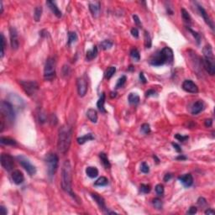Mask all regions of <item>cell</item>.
I'll use <instances>...</instances> for the list:
<instances>
[{
  "instance_id": "6da1fadb",
  "label": "cell",
  "mask_w": 215,
  "mask_h": 215,
  "mask_svg": "<svg viewBox=\"0 0 215 215\" xmlns=\"http://www.w3.org/2000/svg\"><path fill=\"white\" fill-rule=\"evenodd\" d=\"M72 128L69 124L62 125L58 132L57 148L61 154H66L69 150L71 143Z\"/></svg>"
},
{
  "instance_id": "7a4b0ae2",
  "label": "cell",
  "mask_w": 215,
  "mask_h": 215,
  "mask_svg": "<svg viewBox=\"0 0 215 215\" xmlns=\"http://www.w3.org/2000/svg\"><path fill=\"white\" fill-rule=\"evenodd\" d=\"M173 60H174L173 52L170 47L166 46L164 47L162 50L156 52L150 57V64L154 67H161L166 63L172 64Z\"/></svg>"
},
{
  "instance_id": "3957f363",
  "label": "cell",
  "mask_w": 215,
  "mask_h": 215,
  "mask_svg": "<svg viewBox=\"0 0 215 215\" xmlns=\"http://www.w3.org/2000/svg\"><path fill=\"white\" fill-rule=\"evenodd\" d=\"M71 166L69 161H66L61 170V188L67 193L70 194L72 198H76L75 193H73L71 188Z\"/></svg>"
},
{
  "instance_id": "277c9868",
  "label": "cell",
  "mask_w": 215,
  "mask_h": 215,
  "mask_svg": "<svg viewBox=\"0 0 215 215\" xmlns=\"http://www.w3.org/2000/svg\"><path fill=\"white\" fill-rule=\"evenodd\" d=\"M203 52L204 56V59L203 60V67L209 75L214 76L215 74V60L212 46L210 45H207L203 48Z\"/></svg>"
},
{
  "instance_id": "5b68a950",
  "label": "cell",
  "mask_w": 215,
  "mask_h": 215,
  "mask_svg": "<svg viewBox=\"0 0 215 215\" xmlns=\"http://www.w3.org/2000/svg\"><path fill=\"white\" fill-rule=\"evenodd\" d=\"M45 163L47 166V172L50 178H52L57 171L59 158L55 153H49L45 156Z\"/></svg>"
},
{
  "instance_id": "8992f818",
  "label": "cell",
  "mask_w": 215,
  "mask_h": 215,
  "mask_svg": "<svg viewBox=\"0 0 215 215\" xmlns=\"http://www.w3.org/2000/svg\"><path fill=\"white\" fill-rule=\"evenodd\" d=\"M56 77V61L54 58H48L44 68V78L46 81H52Z\"/></svg>"
},
{
  "instance_id": "52a82bcc",
  "label": "cell",
  "mask_w": 215,
  "mask_h": 215,
  "mask_svg": "<svg viewBox=\"0 0 215 215\" xmlns=\"http://www.w3.org/2000/svg\"><path fill=\"white\" fill-rule=\"evenodd\" d=\"M1 113L3 116L5 117L7 120L10 123H13L15 120V111L14 106L8 101H2L1 102Z\"/></svg>"
},
{
  "instance_id": "ba28073f",
  "label": "cell",
  "mask_w": 215,
  "mask_h": 215,
  "mask_svg": "<svg viewBox=\"0 0 215 215\" xmlns=\"http://www.w3.org/2000/svg\"><path fill=\"white\" fill-rule=\"evenodd\" d=\"M17 160L19 163L22 166V167L28 172V174L30 176H34L36 173V168L34 165L30 161V160L28 158H26L24 155H18Z\"/></svg>"
},
{
  "instance_id": "9c48e42d",
  "label": "cell",
  "mask_w": 215,
  "mask_h": 215,
  "mask_svg": "<svg viewBox=\"0 0 215 215\" xmlns=\"http://www.w3.org/2000/svg\"><path fill=\"white\" fill-rule=\"evenodd\" d=\"M19 84L22 86L25 92L29 96L34 95L39 89L38 83L34 81H20Z\"/></svg>"
},
{
  "instance_id": "30bf717a",
  "label": "cell",
  "mask_w": 215,
  "mask_h": 215,
  "mask_svg": "<svg viewBox=\"0 0 215 215\" xmlns=\"http://www.w3.org/2000/svg\"><path fill=\"white\" fill-rule=\"evenodd\" d=\"M1 165L4 168L5 171H7V172L12 171L14 166V158L9 154L3 153L1 155Z\"/></svg>"
},
{
  "instance_id": "8fae6325",
  "label": "cell",
  "mask_w": 215,
  "mask_h": 215,
  "mask_svg": "<svg viewBox=\"0 0 215 215\" xmlns=\"http://www.w3.org/2000/svg\"><path fill=\"white\" fill-rule=\"evenodd\" d=\"M9 35H10V45L13 50H18L19 46V35L15 28L10 27L9 29Z\"/></svg>"
},
{
  "instance_id": "7c38bea8",
  "label": "cell",
  "mask_w": 215,
  "mask_h": 215,
  "mask_svg": "<svg viewBox=\"0 0 215 215\" xmlns=\"http://www.w3.org/2000/svg\"><path fill=\"white\" fill-rule=\"evenodd\" d=\"M182 88L186 92L190 93H198V87L195 82H193L192 80H185L182 83Z\"/></svg>"
},
{
  "instance_id": "4fadbf2b",
  "label": "cell",
  "mask_w": 215,
  "mask_h": 215,
  "mask_svg": "<svg viewBox=\"0 0 215 215\" xmlns=\"http://www.w3.org/2000/svg\"><path fill=\"white\" fill-rule=\"evenodd\" d=\"M78 86V92L80 97H84L87 91V81L83 78H80L78 79L77 82Z\"/></svg>"
},
{
  "instance_id": "5bb4252c",
  "label": "cell",
  "mask_w": 215,
  "mask_h": 215,
  "mask_svg": "<svg viewBox=\"0 0 215 215\" xmlns=\"http://www.w3.org/2000/svg\"><path fill=\"white\" fill-rule=\"evenodd\" d=\"M198 12H199V13H200V14H201V16L203 18L204 21L206 22L207 25L209 26V27H210V28L214 30V22H213V20L209 18L208 14H207L206 10L203 9L201 5H199V4H198Z\"/></svg>"
},
{
  "instance_id": "9a60e30c",
  "label": "cell",
  "mask_w": 215,
  "mask_h": 215,
  "mask_svg": "<svg viewBox=\"0 0 215 215\" xmlns=\"http://www.w3.org/2000/svg\"><path fill=\"white\" fill-rule=\"evenodd\" d=\"M100 2L96 1V2H90L88 4L89 7V10L91 12V14H93V17H98L100 12Z\"/></svg>"
},
{
  "instance_id": "2e32d148",
  "label": "cell",
  "mask_w": 215,
  "mask_h": 215,
  "mask_svg": "<svg viewBox=\"0 0 215 215\" xmlns=\"http://www.w3.org/2000/svg\"><path fill=\"white\" fill-rule=\"evenodd\" d=\"M178 179L186 188H189L193 184V177H192V174H190V173L179 177Z\"/></svg>"
},
{
  "instance_id": "e0dca14e",
  "label": "cell",
  "mask_w": 215,
  "mask_h": 215,
  "mask_svg": "<svg viewBox=\"0 0 215 215\" xmlns=\"http://www.w3.org/2000/svg\"><path fill=\"white\" fill-rule=\"evenodd\" d=\"M12 180L16 184V185H20L21 183H23V181L25 180V177L23 175V173L19 171V170H16V171H14L12 172Z\"/></svg>"
},
{
  "instance_id": "ac0fdd59",
  "label": "cell",
  "mask_w": 215,
  "mask_h": 215,
  "mask_svg": "<svg viewBox=\"0 0 215 215\" xmlns=\"http://www.w3.org/2000/svg\"><path fill=\"white\" fill-rule=\"evenodd\" d=\"M46 4L48 5L49 9L52 10V13H53L56 17L60 18L62 16L61 11H60V9H59V8L57 7V5L56 4L55 2H53V1H47V2H46Z\"/></svg>"
},
{
  "instance_id": "d6986e66",
  "label": "cell",
  "mask_w": 215,
  "mask_h": 215,
  "mask_svg": "<svg viewBox=\"0 0 215 215\" xmlns=\"http://www.w3.org/2000/svg\"><path fill=\"white\" fill-rule=\"evenodd\" d=\"M203 108H204L203 102V101H198V102L193 103V105L192 107V109H191V113L193 115H197L199 113L203 111Z\"/></svg>"
},
{
  "instance_id": "ffe728a7",
  "label": "cell",
  "mask_w": 215,
  "mask_h": 215,
  "mask_svg": "<svg viewBox=\"0 0 215 215\" xmlns=\"http://www.w3.org/2000/svg\"><path fill=\"white\" fill-rule=\"evenodd\" d=\"M91 196H92V198L94 199V201L97 203V204L98 205V207H99L102 210H105V209H106L105 201H104L103 198H102L101 196H99V195L97 194V193H91Z\"/></svg>"
},
{
  "instance_id": "44dd1931",
  "label": "cell",
  "mask_w": 215,
  "mask_h": 215,
  "mask_svg": "<svg viewBox=\"0 0 215 215\" xmlns=\"http://www.w3.org/2000/svg\"><path fill=\"white\" fill-rule=\"evenodd\" d=\"M105 98H106V95H105L104 93H103L102 95H101V97L99 98V99H98V103H97V107H98V110H99L101 113H107L106 109H105V108H104Z\"/></svg>"
},
{
  "instance_id": "7402d4cb",
  "label": "cell",
  "mask_w": 215,
  "mask_h": 215,
  "mask_svg": "<svg viewBox=\"0 0 215 215\" xmlns=\"http://www.w3.org/2000/svg\"><path fill=\"white\" fill-rule=\"evenodd\" d=\"M86 174L90 178H95L98 175V170L94 166H88L86 169Z\"/></svg>"
},
{
  "instance_id": "603a6c76",
  "label": "cell",
  "mask_w": 215,
  "mask_h": 215,
  "mask_svg": "<svg viewBox=\"0 0 215 215\" xmlns=\"http://www.w3.org/2000/svg\"><path fill=\"white\" fill-rule=\"evenodd\" d=\"M87 116L89 119V120L93 123H97L98 121V113L93 109H90L87 112Z\"/></svg>"
},
{
  "instance_id": "cb8c5ba5",
  "label": "cell",
  "mask_w": 215,
  "mask_h": 215,
  "mask_svg": "<svg viewBox=\"0 0 215 215\" xmlns=\"http://www.w3.org/2000/svg\"><path fill=\"white\" fill-rule=\"evenodd\" d=\"M97 55H98V48H97V46H93L92 50L87 52L86 55L87 60H93L94 58H96Z\"/></svg>"
},
{
  "instance_id": "d4e9b609",
  "label": "cell",
  "mask_w": 215,
  "mask_h": 215,
  "mask_svg": "<svg viewBox=\"0 0 215 215\" xmlns=\"http://www.w3.org/2000/svg\"><path fill=\"white\" fill-rule=\"evenodd\" d=\"M0 142L2 145H6V146H16L17 145V142L14 139H11L9 137H1L0 139Z\"/></svg>"
},
{
  "instance_id": "484cf974",
  "label": "cell",
  "mask_w": 215,
  "mask_h": 215,
  "mask_svg": "<svg viewBox=\"0 0 215 215\" xmlns=\"http://www.w3.org/2000/svg\"><path fill=\"white\" fill-rule=\"evenodd\" d=\"M94 139V136L92 135V134H87L85 135L82 136V137H79L78 139V143L79 145H83L85 144L87 141H89V140H93Z\"/></svg>"
},
{
  "instance_id": "4316f807",
  "label": "cell",
  "mask_w": 215,
  "mask_h": 215,
  "mask_svg": "<svg viewBox=\"0 0 215 215\" xmlns=\"http://www.w3.org/2000/svg\"><path fill=\"white\" fill-rule=\"evenodd\" d=\"M99 158H100V160H101V161H102V163H103V166H104L106 169H109L110 166H111V165H110V162H109V159H108L107 155H106L105 153L102 152V153L99 154Z\"/></svg>"
},
{
  "instance_id": "83f0119b",
  "label": "cell",
  "mask_w": 215,
  "mask_h": 215,
  "mask_svg": "<svg viewBox=\"0 0 215 215\" xmlns=\"http://www.w3.org/2000/svg\"><path fill=\"white\" fill-rule=\"evenodd\" d=\"M129 103L132 105H136L139 103V97L136 93H130L128 97Z\"/></svg>"
},
{
  "instance_id": "f1b7e54d",
  "label": "cell",
  "mask_w": 215,
  "mask_h": 215,
  "mask_svg": "<svg viewBox=\"0 0 215 215\" xmlns=\"http://www.w3.org/2000/svg\"><path fill=\"white\" fill-rule=\"evenodd\" d=\"M41 14H42V7L41 6H37L35 9H34V20L36 22L40 21L41 18Z\"/></svg>"
},
{
  "instance_id": "f546056e",
  "label": "cell",
  "mask_w": 215,
  "mask_h": 215,
  "mask_svg": "<svg viewBox=\"0 0 215 215\" xmlns=\"http://www.w3.org/2000/svg\"><path fill=\"white\" fill-rule=\"evenodd\" d=\"M108 183H109L108 178L105 177H99L97 181H95L94 185L95 186H98V187H103V186L108 185Z\"/></svg>"
},
{
  "instance_id": "4dcf8cb0",
  "label": "cell",
  "mask_w": 215,
  "mask_h": 215,
  "mask_svg": "<svg viewBox=\"0 0 215 215\" xmlns=\"http://www.w3.org/2000/svg\"><path fill=\"white\" fill-rule=\"evenodd\" d=\"M113 42L111 41H109V40H105V41H102L101 43H100V47L104 50V51H107V50H109V49H111L113 46Z\"/></svg>"
},
{
  "instance_id": "1f68e13d",
  "label": "cell",
  "mask_w": 215,
  "mask_h": 215,
  "mask_svg": "<svg viewBox=\"0 0 215 215\" xmlns=\"http://www.w3.org/2000/svg\"><path fill=\"white\" fill-rule=\"evenodd\" d=\"M181 16H182V19L183 20L187 23V24H191L192 22V19H191V16L188 14V12L185 9H181Z\"/></svg>"
},
{
  "instance_id": "d6a6232c",
  "label": "cell",
  "mask_w": 215,
  "mask_h": 215,
  "mask_svg": "<svg viewBox=\"0 0 215 215\" xmlns=\"http://www.w3.org/2000/svg\"><path fill=\"white\" fill-rule=\"evenodd\" d=\"M115 72H116V67H109L108 68V70L106 71L105 78H107V79H110L114 75Z\"/></svg>"
},
{
  "instance_id": "836d02e7",
  "label": "cell",
  "mask_w": 215,
  "mask_h": 215,
  "mask_svg": "<svg viewBox=\"0 0 215 215\" xmlns=\"http://www.w3.org/2000/svg\"><path fill=\"white\" fill-rule=\"evenodd\" d=\"M130 56L136 61H139L140 59V55H139V52L138 51L136 48H133L131 51H130Z\"/></svg>"
},
{
  "instance_id": "e575fe53",
  "label": "cell",
  "mask_w": 215,
  "mask_h": 215,
  "mask_svg": "<svg viewBox=\"0 0 215 215\" xmlns=\"http://www.w3.org/2000/svg\"><path fill=\"white\" fill-rule=\"evenodd\" d=\"M78 41V35L75 32H69L68 33V45H71L72 43Z\"/></svg>"
},
{
  "instance_id": "d590c367",
  "label": "cell",
  "mask_w": 215,
  "mask_h": 215,
  "mask_svg": "<svg viewBox=\"0 0 215 215\" xmlns=\"http://www.w3.org/2000/svg\"><path fill=\"white\" fill-rule=\"evenodd\" d=\"M152 204L153 206L155 207L156 209L158 210H161L162 209V207H163V204H162V201L160 199V198H154L152 200Z\"/></svg>"
},
{
  "instance_id": "8d00e7d4",
  "label": "cell",
  "mask_w": 215,
  "mask_h": 215,
  "mask_svg": "<svg viewBox=\"0 0 215 215\" xmlns=\"http://www.w3.org/2000/svg\"><path fill=\"white\" fill-rule=\"evenodd\" d=\"M151 45H152V41H151L150 35L147 31H145V45L146 48H150Z\"/></svg>"
},
{
  "instance_id": "74e56055",
  "label": "cell",
  "mask_w": 215,
  "mask_h": 215,
  "mask_svg": "<svg viewBox=\"0 0 215 215\" xmlns=\"http://www.w3.org/2000/svg\"><path fill=\"white\" fill-rule=\"evenodd\" d=\"M126 80H127V78H126L125 76H122V77L118 80V82H117V83H116V86H115V88H116V89H119V88L122 87L125 84Z\"/></svg>"
},
{
  "instance_id": "f35d334b",
  "label": "cell",
  "mask_w": 215,
  "mask_h": 215,
  "mask_svg": "<svg viewBox=\"0 0 215 215\" xmlns=\"http://www.w3.org/2000/svg\"><path fill=\"white\" fill-rule=\"evenodd\" d=\"M140 128H141L140 129L142 133H144L145 135H149L150 133V124H143Z\"/></svg>"
},
{
  "instance_id": "ab89813d",
  "label": "cell",
  "mask_w": 215,
  "mask_h": 215,
  "mask_svg": "<svg viewBox=\"0 0 215 215\" xmlns=\"http://www.w3.org/2000/svg\"><path fill=\"white\" fill-rule=\"evenodd\" d=\"M139 191L142 192V193H149L150 191V187L147 184H141L140 185V188H139Z\"/></svg>"
},
{
  "instance_id": "60d3db41",
  "label": "cell",
  "mask_w": 215,
  "mask_h": 215,
  "mask_svg": "<svg viewBox=\"0 0 215 215\" xmlns=\"http://www.w3.org/2000/svg\"><path fill=\"white\" fill-rule=\"evenodd\" d=\"M4 48H5V40L3 34H1V58L3 57L4 55Z\"/></svg>"
},
{
  "instance_id": "b9f144b4",
  "label": "cell",
  "mask_w": 215,
  "mask_h": 215,
  "mask_svg": "<svg viewBox=\"0 0 215 215\" xmlns=\"http://www.w3.org/2000/svg\"><path fill=\"white\" fill-rule=\"evenodd\" d=\"M155 192L157 193V195L161 196L164 194V186L161 184H158L155 186Z\"/></svg>"
},
{
  "instance_id": "7bdbcfd3",
  "label": "cell",
  "mask_w": 215,
  "mask_h": 215,
  "mask_svg": "<svg viewBox=\"0 0 215 215\" xmlns=\"http://www.w3.org/2000/svg\"><path fill=\"white\" fill-rule=\"evenodd\" d=\"M188 30L192 34V35L195 37V40L197 41V43L198 44L200 43V40H201V38H200V34H198V33H197V32H195L194 30H192L191 28H188Z\"/></svg>"
},
{
  "instance_id": "ee69618b",
  "label": "cell",
  "mask_w": 215,
  "mask_h": 215,
  "mask_svg": "<svg viewBox=\"0 0 215 215\" xmlns=\"http://www.w3.org/2000/svg\"><path fill=\"white\" fill-rule=\"evenodd\" d=\"M140 171H141V172H143V173H148V172H150V167H149V166L146 162H143V163L141 164V166H140Z\"/></svg>"
},
{
  "instance_id": "f6af8a7d",
  "label": "cell",
  "mask_w": 215,
  "mask_h": 215,
  "mask_svg": "<svg viewBox=\"0 0 215 215\" xmlns=\"http://www.w3.org/2000/svg\"><path fill=\"white\" fill-rule=\"evenodd\" d=\"M175 138H176L177 139H178L180 142H184V141H186L189 137H188V136H182L180 134H177V135H175Z\"/></svg>"
},
{
  "instance_id": "bcb514c9",
  "label": "cell",
  "mask_w": 215,
  "mask_h": 215,
  "mask_svg": "<svg viewBox=\"0 0 215 215\" xmlns=\"http://www.w3.org/2000/svg\"><path fill=\"white\" fill-rule=\"evenodd\" d=\"M198 205H200V206H204V205H206L207 204V202H206V199L204 198H199L198 200Z\"/></svg>"
},
{
  "instance_id": "7dc6e473",
  "label": "cell",
  "mask_w": 215,
  "mask_h": 215,
  "mask_svg": "<svg viewBox=\"0 0 215 215\" xmlns=\"http://www.w3.org/2000/svg\"><path fill=\"white\" fill-rule=\"evenodd\" d=\"M197 211H198V209H197V207H191L189 208V210L188 211V214H195L196 213H197Z\"/></svg>"
},
{
  "instance_id": "c3c4849f",
  "label": "cell",
  "mask_w": 215,
  "mask_h": 215,
  "mask_svg": "<svg viewBox=\"0 0 215 215\" xmlns=\"http://www.w3.org/2000/svg\"><path fill=\"white\" fill-rule=\"evenodd\" d=\"M156 94V92H155V90H153V89H150V90H148L146 93V97H151V96H155Z\"/></svg>"
},
{
  "instance_id": "681fc988",
  "label": "cell",
  "mask_w": 215,
  "mask_h": 215,
  "mask_svg": "<svg viewBox=\"0 0 215 215\" xmlns=\"http://www.w3.org/2000/svg\"><path fill=\"white\" fill-rule=\"evenodd\" d=\"M131 34L135 37V38H138L139 37V31H138V30L136 28H133V29H131Z\"/></svg>"
},
{
  "instance_id": "f907efd6",
  "label": "cell",
  "mask_w": 215,
  "mask_h": 215,
  "mask_svg": "<svg viewBox=\"0 0 215 215\" xmlns=\"http://www.w3.org/2000/svg\"><path fill=\"white\" fill-rule=\"evenodd\" d=\"M204 124H205V126H206V127H211L212 124H213V120L207 119V120H206L204 121Z\"/></svg>"
},
{
  "instance_id": "816d5d0a",
  "label": "cell",
  "mask_w": 215,
  "mask_h": 215,
  "mask_svg": "<svg viewBox=\"0 0 215 215\" xmlns=\"http://www.w3.org/2000/svg\"><path fill=\"white\" fill-rule=\"evenodd\" d=\"M0 213L2 215H6L8 214V211H7V208L3 206H0Z\"/></svg>"
},
{
  "instance_id": "f5cc1de1",
  "label": "cell",
  "mask_w": 215,
  "mask_h": 215,
  "mask_svg": "<svg viewBox=\"0 0 215 215\" xmlns=\"http://www.w3.org/2000/svg\"><path fill=\"white\" fill-rule=\"evenodd\" d=\"M133 19H134V21H135V23L137 25H141V23H140V20H139V19L137 15H133Z\"/></svg>"
},
{
  "instance_id": "db71d44e",
  "label": "cell",
  "mask_w": 215,
  "mask_h": 215,
  "mask_svg": "<svg viewBox=\"0 0 215 215\" xmlns=\"http://www.w3.org/2000/svg\"><path fill=\"white\" fill-rule=\"evenodd\" d=\"M139 79H140V81H141L143 83H146L147 82L146 78H145V75H144L143 72H140V73H139Z\"/></svg>"
},
{
  "instance_id": "11a10c76",
  "label": "cell",
  "mask_w": 215,
  "mask_h": 215,
  "mask_svg": "<svg viewBox=\"0 0 215 215\" xmlns=\"http://www.w3.org/2000/svg\"><path fill=\"white\" fill-rule=\"evenodd\" d=\"M172 146L174 147V149H175L177 152H181V147H180V146H178L177 143H172Z\"/></svg>"
},
{
  "instance_id": "9f6ffc18",
  "label": "cell",
  "mask_w": 215,
  "mask_h": 215,
  "mask_svg": "<svg viewBox=\"0 0 215 215\" xmlns=\"http://www.w3.org/2000/svg\"><path fill=\"white\" fill-rule=\"evenodd\" d=\"M215 212L213 210V209H211V208H208V209H207L206 211H205V214H214Z\"/></svg>"
},
{
  "instance_id": "6f0895ef",
  "label": "cell",
  "mask_w": 215,
  "mask_h": 215,
  "mask_svg": "<svg viewBox=\"0 0 215 215\" xmlns=\"http://www.w3.org/2000/svg\"><path fill=\"white\" fill-rule=\"evenodd\" d=\"M172 178V174H166L165 175V177H164V181H168L170 179Z\"/></svg>"
},
{
  "instance_id": "680465c9",
  "label": "cell",
  "mask_w": 215,
  "mask_h": 215,
  "mask_svg": "<svg viewBox=\"0 0 215 215\" xmlns=\"http://www.w3.org/2000/svg\"><path fill=\"white\" fill-rule=\"evenodd\" d=\"M177 159V160H186V159H187V157H186V156H184V155H180V156H178Z\"/></svg>"
},
{
  "instance_id": "91938a15",
  "label": "cell",
  "mask_w": 215,
  "mask_h": 215,
  "mask_svg": "<svg viewBox=\"0 0 215 215\" xmlns=\"http://www.w3.org/2000/svg\"><path fill=\"white\" fill-rule=\"evenodd\" d=\"M0 6H1V14L3 12V2H0Z\"/></svg>"
},
{
  "instance_id": "94428289",
  "label": "cell",
  "mask_w": 215,
  "mask_h": 215,
  "mask_svg": "<svg viewBox=\"0 0 215 215\" xmlns=\"http://www.w3.org/2000/svg\"><path fill=\"white\" fill-rule=\"evenodd\" d=\"M110 96H111V98H115V97H116V93H113V92H112Z\"/></svg>"
},
{
  "instance_id": "6125c7cd",
  "label": "cell",
  "mask_w": 215,
  "mask_h": 215,
  "mask_svg": "<svg viewBox=\"0 0 215 215\" xmlns=\"http://www.w3.org/2000/svg\"><path fill=\"white\" fill-rule=\"evenodd\" d=\"M129 71H133V70H134V68H133V66H130V67H129Z\"/></svg>"
}]
</instances>
